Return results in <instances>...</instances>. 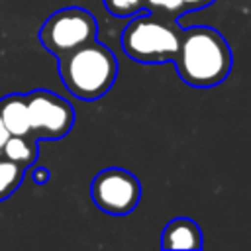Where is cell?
<instances>
[{"label": "cell", "mask_w": 251, "mask_h": 251, "mask_svg": "<svg viewBox=\"0 0 251 251\" xmlns=\"http://www.w3.org/2000/svg\"><path fill=\"white\" fill-rule=\"evenodd\" d=\"M31 178H33L35 184H45V182L51 178V173H49V169H45V167H35V169L31 171Z\"/></svg>", "instance_id": "4fadbf2b"}, {"label": "cell", "mask_w": 251, "mask_h": 251, "mask_svg": "<svg viewBox=\"0 0 251 251\" xmlns=\"http://www.w3.org/2000/svg\"><path fill=\"white\" fill-rule=\"evenodd\" d=\"M231 61L227 41L214 27H180V43L173 63L182 82L194 88L218 86L227 78Z\"/></svg>", "instance_id": "6da1fadb"}, {"label": "cell", "mask_w": 251, "mask_h": 251, "mask_svg": "<svg viewBox=\"0 0 251 251\" xmlns=\"http://www.w3.org/2000/svg\"><path fill=\"white\" fill-rule=\"evenodd\" d=\"M214 0H182L184 4V10H198V8H204V6H210Z\"/></svg>", "instance_id": "5bb4252c"}, {"label": "cell", "mask_w": 251, "mask_h": 251, "mask_svg": "<svg viewBox=\"0 0 251 251\" xmlns=\"http://www.w3.org/2000/svg\"><path fill=\"white\" fill-rule=\"evenodd\" d=\"M24 176H25V167L16 165L0 155V200L14 194L20 188Z\"/></svg>", "instance_id": "30bf717a"}, {"label": "cell", "mask_w": 251, "mask_h": 251, "mask_svg": "<svg viewBox=\"0 0 251 251\" xmlns=\"http://www.w3.org/2000/svg\"><path fill=\"white\" fill-rule=\"evenodd\" d=\"M57 59L59 76L65 88L78 100H98L116 82L118 59L114 51L96 39H90Z\"/></svg>", "instance_id": "7a4b0ae2"}, {"label": "cell", "mask_w": 251, "mask_h": 251, "mask_svg": "<svg viewBox=\"0 0 251 251\" xmlns=\"http://www.w3.org/2000/svg\"><path fill=\"white\" fill-rule=\"evenodd\" d=\"M0 120L10 135H29V112L25 94H8L0 98Z\"/></svg>", "instance_id": "ba28073f"}, {"label": "cell", "mask_w": 251, "mask_h": 251, "mask_svg": "<svg viewBox=\"0 0 251 251\" xmlns=\"http://www.w3.org/2000/svg\"><path fill=\"white\" fill-rule=\"evenodd\" d=\"M124 53L143 65H163L175 59L180 43V25L165 14L135 16L120 37Z\"/></svg>", "instance_id": "3957f363"}, {"label": "cell", "mask_w": 251, "mask_h": 251, "mask_svg": "<svg viewBox=\"0 0 251 251\" xmlns=\"http://www.w3.org/2000/svg\"><path fill=\"white\" fill-rule=\"evenodd\" d=\"M25 104L29 112V135L61 139L75 124L73 106L59 94L37 88L25 94Z\"/></svg>", "instance_id": "8992f818"}, {"label": "cell", "mask_w": 251, "mask_h": 251, "mask_svg": "<svg viewBox=\"0 0 251 251\" xmlns=\"http://www.w3.org/2000/svg\"><path fill=\"white\" fill-rule=\"evenodd\" d=\"M98 22L96 18L78 6H69L53 12L39 29V41L43 49L61 57L78 45L96 39Z\"/></svg>", "instance_id": "277c9868"}, {"label": "cell", "mask_w": 251, "mask_h": 251, "mask_svg": "<svg viewBox=\"0 0 251 251\" xmlns=\"http://www.w3.org/2000/svg\"><path fill=\"white\" fill-rule=\"evenodd\" d=\"M102 4L116 18H129L143 8V0H102Z\"/></svg>", "instance_id": "8fae6325"}, {"label": "cell", "mask_w": 251, "mask_h": 251, "mask_svg": "<svg viewBox=\"0 0 251 251\" xmlns=\"http://www.w3.org/2000/svg\"><path fill=\"white\" fill-rule=\"evenodd\" d=\"M163 249H200L202 247V231L198 224L190 218H175L171 220L161 233Z\"/></svg>", "instance_id": "52a82bcc"}, {"label": "cell", "mask_w": 251, "mask_h": 251, "mask_svg": "<svg viewBox=\"0 0 251 251\" xmlns=\"http://www.w3.org/2000/svg\"><path fill=\"white\" fill-rule=\"evenodd\" d=\"M90 198L98 210L112 216H126L139 204L141 182L133 173L120 167H110L92 178Z\"/></svg>", "instance_id": "5b68a950"}, {"label": "cell", "mask_w": 251, "mask_h": 251, "mask_svg": "<svg viewBox=\"0 0 251 251\" xmlns=\"http://www.w3.org/2000/svg\"><path fill=\"white\" fill-rule=\"evenodd\" d=\"M8 137H10V133H8V129L4 127L2 120H0V153H2V147H4V143H6Z\"/></svg>", "instance_id": "9a60e30c"}, {"label": "cell", "mask_w": 251, "mask_h": 251, "mask_svg": "<svg viewBox=\"0 0 251 251\" xmlns=\"http://www.w3.org/2000/svg\"><path fill=\"white\" fill-rule=\"evenodd\" d=\"M143 6L151 8L157 14H165L171 18H176L178 14L184 12L182 0H143Z\"/></svg>", "instance_id": "7c38bea8"}, {"label": "cell", "mask_w": 251, "mask_h": 251, "mask_svg": "<svg viewBox=\"0 0 251 251\" xmlns=\"http://www.w3.org/2000/svg\"><path fill=\"white\" fill-rule=\"evenodd\" d=\"M2 157L10 159L16 165L22 167H31L37 157H39V145H37V137L33 135H10L2 147Z\"/></svg>", "instance_id": "9c48e42d"}]
</instances>
